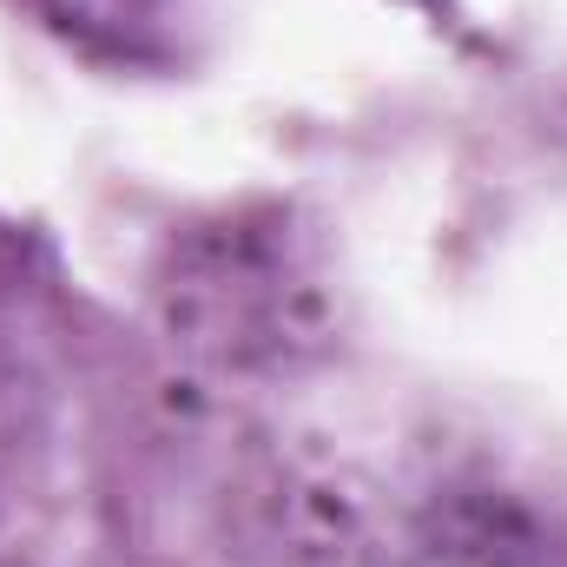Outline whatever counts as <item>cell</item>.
<instances>
[{"instance_id": "cell-1", "label": "cell", "mask_w": 567, "mask_h": 567, "mask_svg": "<svg viewBox=\"0 0 567 567\" xmlns=\"http://www.w3.org/2000/svg\"><path fill=\"white\" fill-rule=\"evenodd\" d=\"M73 7H106V0H73ZM113 7H120V13H140L145 0H113Z\"/></svg>"}]
</instances>
